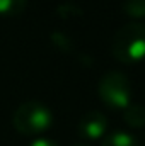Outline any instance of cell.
I'll list each match as a JSON object with an SVG mask.
<instances>
[{"mask_svg":"<svg viewBox=\"0 0 145 146\" xmlns=\"http://www.w3.org/2000/svg\"><path fill=\"white\" fill-rule=\"evenodd\" d=\"M123 10L133 19H145V0H125Z\"/></svg>","mask_w":145,"mask_h":146,"instance_id":"ba28073f","label":"cell"},{"mask_svg":"<svg viewBox=\"0 0 145 146\" xmlns=\"http://www.w3.org/2000/svg\"><path fill=\"white\" fill-rule=\"evenodd\" d=\"M29 146H58V145H56L55 141L48 139V138H38V139H34Z\"/></svg>","mask_w":145,"mask_h":146,"instance_id":"30bf717a","label":"cell"},{"mask_svg":"<svg viewBox=\"0 0 145 146\" xmlns=\"http://www.w3.org/2000/svg\"><path fill=\"white\" fill-rule=\"evenodd\" d=\"M123 119L130 127H144L145 107L140 104H128V107L123 109Z\"/></svg>","mask_w":145,"mask_h":146,"instance_id":"5b68a950","label":"cell"},{"mask_svg":"<svg viewBox=\"0 0 145 146\" xmlns=\"http://www.w3.org/2000/svg\"><path fill=\"white\" fill-rule=\"evenodd\" d=\"M28 0H0V17H17L24 12Z\"/></svg>","mask_w":145,"mask_h":146,"instance_id":"8992f818","label":"cell"},{"mask_svg":"<svg viewBox=\"0 0 145 146\" xmlns=\"http://www.w3.org/2000/svg\"><path fill=\"white\" fill-rule=\"evenodd\" d=\"M101 146H137V141L130 133L114 131V133H111L104 138Z\"/></svg>","mask_w":145,"mask_h":146,"instance_id":"52a82bcc","label":"cell"},{"mask_svg":"<svg viewBox=\"0 0 145 146\" xmlns=\"http://www.w3.org/2000/svg\"><path fill=\"white\" fill-rule=\"evenodd\" d=\"M51 41L56 44L58 49H62V51H65V53H70L73 49L72 39L67 36V34H63V33H53V34H51Z\"/></svg>","mask_w":145,"mask_h":146,"instance_id":"9c48e42d","label":"cell"},{"mask_svg":"<svg viewBox=\"0 0 145 146\" xmlns=\"http://www.w3.org/2000/svg\"><path fill=\"white\" fill-rule=\"evenodd\" d=\"M97 94L101 100L111 109H125L130 104L132 85L125 73L111 70L104 73L97 85Z\"/></svg>","mask_w":145,"mask_h":146,"instance_id":"3957f363","label":"cell"},{"mask_svg":"<svg viewBox=\"0 0 145 146\" xmlns=\"http://www.w3.org/2000/svg\"><path fill=\"white\" fill-rule=\"evenodd\" d=\"M108 129V117L99 110L87 112L79 122V136L85 141H94L103 138Z\"/></svg>","mask_w":145,"mask_h":146,"instance_id":"277c9868","label":"cell"},{"mask_svg":"<svg viewBox=\"0 0 145 146\" xmlns=\"http://www.w3.org/2000/svg\"><path fill=\"white\" fill-rule=\"evenodd\" d=\"M111 53L121 63H137L145 58V24L128 22L119 27L111 41Z\"/></svg>","mask_w":145,"mask_h":146,"instance_id":"6da1fadb","label":"cell"},{"mask_svg":"<svg viewBox=\"0 0 145 146\" xmlns=\"http://www.w3.org/2000/svg\"><path fill=\"white\" fill-rule=\"evenodd\" d=\"M73 146H85V145H84V143H75Z\"/></svg>","mask_w":145,"mask_h":146,"instance_id":"8fae6325","label":"cell"},{"mask_svg":"<svg viewBox=\"0 0 145 146\" xmlns=\"http://www.w3.org/2000/svg\"><path fill=\"white\" fill-rule=\"evenodd\" d=\"M12 124L17 133L24 136H34L51 127L53 114L44 104L38 100H28L15 109L12 115Z\"/></svg>","mask_w":145,"mask_h":146,"instance_id":"7a4b0ae2","label":"cell"}]
</instances>
